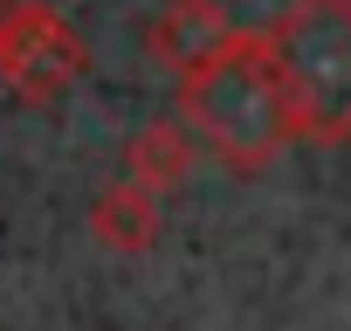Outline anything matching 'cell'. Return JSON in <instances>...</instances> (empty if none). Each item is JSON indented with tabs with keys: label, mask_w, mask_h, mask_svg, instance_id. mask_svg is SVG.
<instances>
[{
	"label": "cell",
	"mask_w": 351,
	"mask_h": 331,
	"mask_svg": "<svg viewBox=\"0 0 351 331\" xmlns=\"http://www.w3.org/2000/svg\"><path fill=\"white\" fill-rule=\"evenodd\" d=\"M193 166H200V138L180 124V117H152L145 131H131L124 145V180H138L145 194H172V187H186L193 180Z\"/></svg>",
	"instance_id": "cell-5"
},
{
	"label": "cell",
	"mask_w": 351,
	"mask_h": 331,
	"mask_svg": "<svg viewBox=\"0 0 351 331\" xmlns=\"http://www.w3.org/2000/svg\"><path fill=\"white\" fill-rule=\"evenodd\" d=\"M255 35L282 83L296 138L337 145L351 131V0H289Z\"/></svg>",
	"instance_id": "cell-2"
},
{
	"label": "cell",
	"mask_w": 351,
	"mask_h": 331,
	"mask_svg": "<svg viewBox=\"0 0 351 331\" xmlns=\"http://www.w3.org/2000/svg\"><path fill=\"white\" fill-rule=\"evenodd\" d=\"M158 228H165V201L145 194L138 180H124V173L90 201V235H97L110 255H145V249L158 242Z\"/></svg>",
	"instance_id": "cell-6"
},
{
	"label": "cell",
	"mask_w": 351,
	"mask_h": 331,
	"mask_svg": "<svg viewBox=\"0 0 351 331\" xmlns=\"http://www.w3.org/2000/svg\"><path fill=\"white\" fill-rule=\"evenodd\" d=\"M234 35L241 28H234V14L221 8V0H165V8L145 21V56L158 69H172V76H186L207 56H221Z\"/></svg>",
	"instance_id": "cell-4"
},
{
	"label": "cell",
	"mask_w": 351,
	"mask_h": 331,
	"mask_svg": "<svg viewBox=\"0 0 351 331\" xmlns=\"http://www.w3.org/2000/svg\"><path fill=\"white\" fill-rule=\"evenodd\" d=\"M90 69V42L42 0H0V83L21 104H56Z\"/></svg>",
	"instance_id": "cell-3"
},
{
	"label": "cell",
	"mask_w": 351,
	"mask_h": 331,
	"mask_svg": "<svg viewBox=\"0 0 351 331\" xmlns=\"http://www.w3.org/2000/svg\"><path fill=\"white\" fill-rule=\"evenodd\" d=\"M180 124L234 173H262L269 159L296 145V117L282 104V83L262 56V35L241 28L221 56L180 76Z\"/></svg>",
	"instance_id": "cell-1"
}]
</instances>
